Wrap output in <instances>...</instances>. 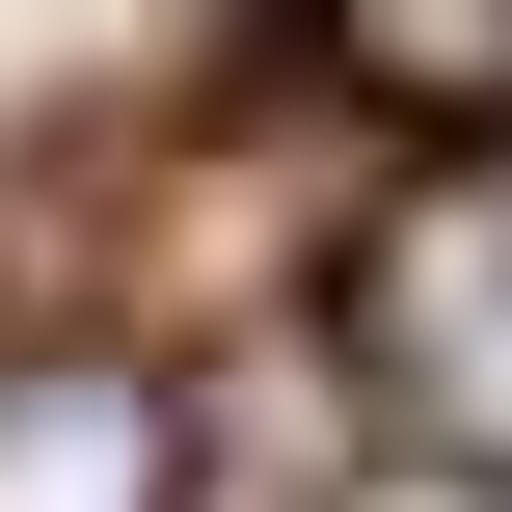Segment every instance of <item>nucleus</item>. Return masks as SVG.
Listing matches in <instances>:
<instances>
[{"mask_svg": "<svg viewBox=\"0 0 512 512\" xmlns=\"http://www.w3.org/2000/svg\"><path fill=\"white\" fill-rule=\"evenodd\" d=\"M189 486V405L135 351H0V512H162Z\"/></svg>", "mask_w": 512, "mask_h": 512, "instance_id": "f257e3e1", "label": "nucleus"}, {"mask_svg": "<svg viewBox=\"0 0 512 512\" xmlns=\"http://www.w3.org/2000/svg\"><path fill=\"white\" fill-rule=\"evenodd\" d=\"M324 54L432 135H512V0H324Z\"/></svg>", "mask_w": 512, "mask_h": 512, "instance_id": "7ed1b4c3", "label": "nucleus"}, {"mask_svg": "<svg viewBox=\"0 0 512 512\" xmlns=\"http://www.w3.org/2000/svg\"><path fill=\"white\" fill-rule=\"evenodd\" d=\"M378 378H405V432L512 459V243H405L378 270Z\"/></svg>", "mask_w": 512, "mask_h": 512, "instance_id": "f03ea898", "label": "nucleus"}]
</instances>
